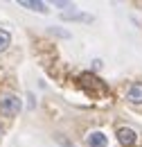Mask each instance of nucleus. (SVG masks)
<instances>
[{"instance_id":"nucleus-1","label":"nucleus","mask_w":142,"mask_h":147,"mask_svg":"<svg viewBox=\"0 0 142 147\" xmlns=\"http://www.w3.org/2000/svg\"><path fill=\"white\" fill-rule=\"evenodd\" d=\"M23 109V102H20V97L14 95V93H5L2 97H0V113L5 115V118H14L18 115Z\"/></svg>"},{"instance_id":"nucleus-2","label":"nucleus","mask_w":142,"mask_h":147,"mask_svg":"<svg viewBox=\"0 0 142 147\" xmlns=\"http://www.w3.org/2000/svg\"><path fill=\"white\" fill-rule=\"evenodd\" d=\"M115 136H117L120 145H124V147H133L135 143H138V134H135L131 127H120Z\"/></svg>"},{"instance_id":"nucleus-3","label":"nucleus","mask_w":142,"mask_h":147,"mask_svg":"<svg viewBox=\"0 0 142 147\" xmlns=\"http://www.w3.org/2000/svg\"><path fill=\"white\" fill-rule=\"evenodd\" d=\"M126 102L133 104V107H140L142 104V82H133L126 88Z\"/></svg>"},{"instance_id":"nucleus-4","label":"nucleus","mask_w":142,"mask_h":147,"mask_svg":"<svg viewBox=\"0 0 142 147\" xmlns=\"http://www.w3.org/2000/svg\"><path fill=\"white\" fill-rule=\"evenodd\" d=\"M86 145L88 147H108V136L104 131H90L86 136Z\"/></svg>"},{"instance_id":"nucleus-5","label":"nucleus","mask_w":142,"mask_h":147,"mask_svg":"<svg viewBox=\"0 0 142 147\" xmlns=\"http://www.w3.org/2000/svg\"><path fill=\"white\" fill-rule=\"evenodd\" d=\"M20 7H27V9L38 11V14H48V11H50V9H48V5H45V2H41V0H20Z\"/></svg>"},{"instance_id":"nucleus-6","label":"nucleus","mask_w":142,"mask_h":147,"mask_svg":"<svg viewBox=\"0 0 142 147\" xmlns=\"http://www.w3.org/2000/svg\"><path fill=\"white\" fill-rule=\"evenodd\" d=\"M61 18H63V20H77V23H90V20H92V16L81 14V11H66Z\"/></svg>"},{"instance_id":"nucleus-7","label":"nucleus","mask_w":142,"mask_h":147,"mask_svg":"<svg viewBox=\"0 0 142 147\" xmlns=\"http://www.w3.org/2000/svg\"><path fill=\"white\" fill-rule=\"evenodd\" d=\"M9 45H11V34L5 27H0V52H7Z\"/></svg>"},{"instance_id":"nucleus-8","label":"nucleus","mask_w":142,"mask_h":147,"mask_svg":"<svg viewBox=\"0 0 142 147\" xmlns=\"http://www.w3.org/2000/svg\"><path fill=\"white\" fill-rule=\"evenodd\" d=\"M54 140H56L59 145H63V147H74V143H72V140L63 138V134H54Z\"/></svg>"},{"instance_id":"nucleus-9","label":"nucleus","mask_w":142,"mask_h":147,"mask_svg":"<svg viewBox=\"0 0 142 147\" xmlns=\"http://www.w3.org/2000/svg\"><path fill=\"white\" fill-rule=\"evenodd\" d=\"M50 32H52V34H56V36H61V38H70V32H66V30H59V27H52Z\"/></svg>"},{"instance_id":"nucleus-10","label":"nucleus","mask_w":142,"mask_h":147,"mask_svg":"<svg viewBox=\"0 0 142 147\" xmlns=\"http://www.w3.org/2000/svg\"><path fill=\"white\" fill-rule=\"evenodd\" d=\"M54 7H61V9H74V7H72V2H63V0H56V2H54Z\"/></svg>"},{"instance_id":"nucleus-11","label":"nucleus","mask_w":142,"mask_h":147,"mask_svg":"<svg viewBox=\"0 0 142 147\" xmlns=\"http://www.w3.org/2000/svg\"><path fill=\"white\" fill-rule=\"evenodd\" d=\"M102 66H104L102 59H92V70H102Z\"/></svg>"}]
</instances>
